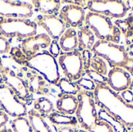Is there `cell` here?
Instances as JSON below:
<instances>
[{
    "label": "cell",
    "mask_w": 133,
    "mask_h": 132,
    "mask_svg": "<svg viewBox=\"0 0 133 132\" xmlns=\"http://www.w3.org/2000/svg\"><path fill=\"white\" fill-rule=\"evenodd\" d=\"M93 94L97 106L116 118L128 129L133 128V104L125 102L108 85H97Z\"/></svg>",
    "instance_id": "cell-1"
},
{
    "label": "cell",
    "mask_w": 133,
    "mask_h": 132,
    "mask_svg": "<svg viewBox=\"0 0 133 132\" xmlns=\"http://www.w3.org/2000/svg\"><path fill=\"white\" fill-rule=\"evenodd\" d=\"M24 65L40 74L49 84L57 86L61 79L58 61L50 52H40L26 58Z\"/></svg>",
    "instance_id": "cell-2"
},
{
    "label": "cell",
    "mask_w": 133,
    "mask_h": 132,
    "mask_svg": "<svg viewBox=\"0 0 133 132\" xmlns=\"http://www.w3.org/2000/svg\"><path fill=\"white\" fill-rule=\"evenodd\" d=\"M85 23L93 31L98 40L109 41L115 44L120 42L121 31L109 17L89 12L86 15Z\"/></svg>",
    "instance_id": "cell-3"
},
{
    "label": "cell",
    "mask_w": 133,
    "mask_h": 132,
    "mask_svg": "<svg viewBox=\"0 0 133 132\" xmlns=\"http://www.w3.org/2000/svg\"><path fill=\"white\" fill-rule=\"evenodd\" d=\"M76 96L79 103L76 117L79 126L83 130L89 131L99 121L94 94L91 92L79 91Z\"/></svg>",
    "instance_id": "cell-4"
},
{
    "label": "cell",
    "mask_w": 133,
    "mask_h": 132,
    "mask_svg": "<svg viewBox=\"0 0 133 132\" xmlns=\"http://www.w3.org/2000/svg\"><path fill=\"white\" fill-rule=\"evenodd\" d=\"M37 26L29 19L4 18L0 16V34L5 38L26 39L37 33Z\"/></svg>",
    "instance_id": "cell-5"
},
{
    "label": "cell",
    "mask_w": 133,
    "mask_h": 132,
    "mask_svg": "<svg viewBox=\"0 0 133 132\" xmlns=\"http://www.w3.org/2000/svg\"><path fill=\"white\" fill-rule=\"evenodd\" d=\"M91 51L95 56L106 60L112 68H123L129 58L128 51L123 46L109 41L97 40Z\"/></svg>",
    "instance_id": "cell-6"
},
{
    "label": "cell",
    "mask_w": 133,
    "mask_h": 132,
    "mask_svg": "<svg viewBox=\"0 0 133 132\" xmlns=\"http://www.w3.org/2000/svg\"><path fill=\"white\" fill-rule=\"evenodd\" d=\"M58 64L69 81L76 82L82 78L84 68L82 54L79 50L61 54L58 58Z\"/></svg>",
    "instance_id": "cell-7"
},
{
    "label": "cell",
    "mask_w": 133,
    "mask_h": 132,
    "mask_svg": "<svg viewBox=\"0 0 133 132\" xmlns=\"http://www.w3.org/2000/svg\"><path fill=\"white\" fill-rule=\"evenodd\" d=\"M0 112H4L14 118L25 117L27 114L25 103L5 84L0 85Z\"/></svg>",
    "instance_id": "cell-8"
},
{
    "label": "cell",
    "mask_w": 133,
    "mask_h": 132,
    "mask_svg": "<svg viewBox=\"0 0 133 132\" xmlns=\"http://www.w3.org/2000/svg\"><path fill=\"white\" fill-rule=\"evenodd\" d=\"M87 7L91 12L115 19H122L128 12L125 2L121 0H91L87 2Z\"/></svg>",
    "instance_id": "cell-9"
},
{
    "label": "cell",
    "mask_w": 133,
    "mask_h": 132,
    "mask_svg": "<svg viewBox=\"0 0 133 132\" xmlns=\"http://www.w3.org/2000/svg\"><path fill=\"white\" fill-rule=\"evenodd\" d=\"M32 4L21 1L0 0V16L4 18L29 19L33 16Z\"/></svg>",
    "instance_id": "cell-10"
},
{
    "label": "cell",
    "mask_w": 133,
    "mask_h": 132,
    "mask_svg": "<svg viewBox=\"0 0 133 132\" xmlns=\"http://www.w3.org/2000/svg\"><path fill=\"white\" fill-rule=\"evenodd\" d=\"M34 22L43 28L53 40H58L66 30L65 23L56 15H39Z\"/></svg>",
    "instance_id": "cell-11"
},
{
    "label": "cell",
    "mask_w": 133,
    "mask_h": 132,
    "mask_svg": "<svg viewBox=\"0 0 133 132\" xmlns=\"http://www.w3.org/2000/svg\"><path fill=\"white\" fill-rule=\"evenodd\" d=\"M0 72L3 76L4 84L9 87L21 101H27L30 99V92L22 78L8 68L4 67Z\"/></svg>",
    "instance_id": "cell-12"
},
{
    "label": "cell",
    "mask_w": 133,
    "mask_h": 132,
    "mask_svg": "<svg viewBox=\"0 0 133 132\" xmlns=\"http://www.w3.org/2000/svg\"><path fill=\"white\" fill-rule=\"evenodd\" d=\"M86 12L83 6L76 4L64 5L58 12V17L69 28H80L83 26L86 19Z\"/></svg>",
    "instance_id": "cell-13"
},
{
    "label": "cell",
    "mask_w": 133,
    "mask_h": 132,
    "mask_svg": "<svg viewBox=\"0 0 133 132\" xmlns=\"http://www.w3.org/2000/svg\"><path fill=\"white\" fill-rule=\"evenodd\" d=\"M51 43V39L48 34H35L23 40L21 43V50L26 58H30L50 47Z\"/></svg>",
    "instance_id": "cell-14"
},
{
    "label": "cell",
    "mask_w": 133,
    "mask_h": 132,
    "mask_svg": "<svg viewBox=\"0 0 133 132\" xmlns=\"http://www.w3.org/2000/svg\"><path fill=\"white\" fill-rule=\"evenodd\" d=\"M108 86L115 92H122L129 89L132 79L129 73L122 68L114 67L108 73Z\"/></svg>",
    "instance_id": "cell-15"
},
{
    "label": "cell",
    "mask_w": 133,
    "mask_h": 132,
    "mask_svg": "<svg viewBox=\"0 0 133 132\" xmlns=\"http://www.w3.org/2000/svg\"><path fill=\"white\" fill-rule=\"evenodd\" d=\"M21 71L24 72V76L26 78V81L24 82H26L30 93H33L39 95H47L48 93L49 89L47 85L48 82L44 79V77L28 68L26 71L24 68Z\"/></svg>",
    "instance_id": "cell-16"
},
{
    "label": "cell",
    "mask_w": 133,
    "mask_h": 132,
    "mask_svg": "<svg viewBox=\"0 0 133 132\" xmlns=\"http://www.w3.org/2000/svg\"><path fill=\"white\" fill-rule=\"evenodd\" d=\"M78 99L76 96L69 94H61L56 101L58 112L65 115L72 116L76 114L78 107Z\"/></svg>",
    "instance_id": "cell-17"
},
{
    "label": "cell",
    "mask_w": 133,
    "mask_h": 132,
    "mask_svg": "<svg viewBox=\"0 0 133 132\" xmlns=\"http://www.w3.org/2000/svg\"><path fill=\"white\" fill-rule=\"evenodd\" d=\"M77 36L79 51H91L97 41L93 31L87 25H84L79 29Z\"/></svg>",
    "instance_id": "cell-18"
},
{
    "label": "cell",
    "mask_w": 133,
    "mask_h": 132,
    "mask_svg": "<svg viewBox=\"0 0 133 132\" xmlns=\"http://www.w3.org/2000/svg\"><path fill=\"white\" fill-rule=\"evenodd\" d=\"M58 44L64 52H71L78 48L77 32L73 28H68L65 30L58 40Z\"/></svg>",
    "instance_id": "cell-19"
},
{
    "label": "cell",
    "mask_w": 133,
    "mask_h": 132,
    "mask_svg": "<svg viewBox=\"0 0 133 132\" xmlns=\"http://www.w3.org/2000/svg\"><path fill=\"white\" fill-rule=\"evenodd\" d=\"M61 1L58 0H34L32 5L34 10L42 15H55L61 9Z\"/></svg>",
    "instance_id": "cell-20"
},
{
    "label": "cell",
    "mask_w": 133,
    "mask_h": 132,
    "mask_svg": "<svg viewBox=\"0 0 133 132\" xmlns=\"http://www.w3.org/2000/svg\"><path fill=\"white\" fill-rule=\"evenodd\" d=\"M26 115L34 132H53L45 118L34 109L29 110Z\"/></svg>",
    "instance_id": "cell-21"
},
{
    "label": "cell",
    "mask_w": 133,
    "mask_h": 132,
    "mask_svg": "<svg viewBox=\"0 0 133 132\" xmlns=\"http://www.w3.org/2000/svg\"><path fill=\"white\" fill-rule=\"evenodd\" d=\"M48 121L55 126L61 127H77L79 123L76 117L65 115L58 112H52L48 117Z\"/></svg>",
    "instance_id": "cell-22"
},
{
    "label": "cell",
    "mask_w": 133,
    "mask_h": 132,
    "mask_svg": "<svg viewBox=\"0 0 133 132\" xmlns=\"http://www.w3.org/2000/svg\"><path fill=\"white\" fill-rule=\"evenodd\" d=\"M99 120L107 122L114 130V132H129L128 128L119 121L115 118L113 116L110 115L104 110L100 108L97 111Z\"/></svg>",
    "instance_id": "cell-23"
},
{
    "label": "cell",
    "mask_w": 133,
    "mask_h": 132,
    "mask_svg": "<svg viewBox=\"0 0 133 132\" xmlns=\"http://www.w3.org/2000/svg\"><path fill=\"white\" fill-rule=\"evenodd\" d=\"M34 110L40 114L42 117H48L54 112L52 102L46 97H40L34 102Z\"/></svg>",
    "instance_id": "cell-24"
},
{
    "label": "cell",
    "mask_w": 133,
    "mask_h": 132,
    "mask_svg": "<svg viewBox=\"0 0 133 132\" xmlns=\"http://www.w3.org/2000/svg\"><path fill=\"white\" fill-rule=\"evenodd\" d=\"M12 132H34L27 117H19L14 118L11 122Z\"/></svg>",
    "instance_id": "cell-25"
},
{
    "label": "cell",
    "mask_w": 133,
    "mask_h": 132,
    "mask_svg": "<svg viewBox=\"0 0 133 132\" xmlns=\"http://www.w3.org/2000/svg\"><path fill=\"white\" fill-rule=\"evenodd\" d=\"M57 86L59 87L62 94H69V95H77L79 93V89L76 83L69 81L66 78H61L58 81Z\"/></svg>",
    "instance_id": "cell-26"
},
{
    "label": "cell",
    "mask_w": 133,
    "mask_h": 132,
    "mask_svg": "<svg viewBox=\"0 0 133 132\" xmlns=\"http://www.w3.org/2000/svg\"><path fill=\"white\" fill-rule=\"evenodd\" d=\"M76 85L77 86L79 91H87V92H94L97 85L90 79L82 77L77 82H76Z\"/></svg>",
    "instance_id": "cell-27"
},
{
    "label": "cell",
    "mask_w": 133,
    "mask_h": 132,
    "mask_svg": "<svg viewBox=\"0 0 133 132\" xmlns=\"http://www.w3.org/2000/svg\"><path fill=\"white\" fill-rule=\"evenodd\" d=\"M86 73L89 79H91L96 85H108L107 78L104 75L98 73L97 72L93 69H89L86 71Z\"/></svg>",
    "instance_id": "cell-28"
},
{
    "label": "cell",
    "mask_w": 133,
    "mask_h": 132,
    "mask_svg": "<svg viewBox=\"0 0 133 132\" xmlns=\"http://www.w3.org/2000/svg\"><path fill=\"white\" fill-rule=\"evenodd\" d=\"M91 66L93 67V70L97 72L98 73L105 75L107 74V67L104 62V61L102 60V58H99V57H95L93 58L92 59V62H91Z\"/></svg>",
    "instance_id": "cell-29"
},
{
    "label": "cell",
    "mask_w": 133,
    "mask_h": 132,
    "mask_svg": "<svg viewBox=\"0 0 133 132\" xmlns=\"http://www.w3.org/2000/svg\"><path fill=\"white\" fill-rule=\"evenodd\" d=\"M89 132H114V130L107 122L99 120Z\"/></svg>",
    "instance_id": "cell-30"
},
{
    "label": "cell",
    "mask_w": 133,
    "mask_h": 132,
    "mask_svg": "<svg viewBox=\"0 0 133 132\" xmlns=\"http://www.w3.org/2000/svg\"><path fill=\"white\" fill-rule=\"evenodd\" d=\"M10 52H11L12 56H13V59L16 61H17L19 64H20L22 65H24V63H25V61L26 59V57L23 54L22 50H20V49H19L17 47H15V48L12 49L10 51Z\"/></svg>",
    "instance_id": "cell-31"
},
{
    "label": "cell",
    "mask_w": 133,
    "mask_h": 132,
    "mask_svg": "<svg viewBox=\"0 0 133 132\" xmlns=\"http://www.w3.org/2000/svg\"><path fill=\"white\" fill-rule=\"evenodd\" d=\"M82 54V59L83 63V68L84 70H89L91 67V62H92V51H83L81 52Z\"/></svg>",
    "instance_id": "cell-32"
},
{
    "label": "cell",
    "mask_w": 133,
    "mask_h": 132,
    "mask_svg": "<svg viewBox=\"0 0 133 132\" xmlns=\"http://www.w3.org/2000/svg\"><path fill=\"white\" fill-rule=\"evenodd\" d=\"M10 44L6 38L0 34V54H7L10 51Z\"/></svg>",
    "instance_id": "cell-33"
},
{
    "label": "cell",
    "mask_w": 133,
    "mask_h": 132,
    "mask_svg": "<svg viewBox=\"0 0 133 132\" xmlns=\"http://www.w3.org/2000/svg\"><path fill=\"white\" fill-rule=\"evenodd\" d=\"M61 48L59 47L58 42L57 40H51V43L50 44V54L53 55L55 58L60 55Z\"/></svg>",
    "instance_id": "cell-34"
},
{
    "label": "cell",
    "mask_w": 133,
    "mask_h": 132,
    "mask_svg": "<svg viewBox=\"0 0 133 132\" xmlns=\"http://www.w3.org/2000/svg\"><path fill=\"white\" fill-rule=\"evenodd\" d=\"M120 96L122 98V100L127 103H129V104L133 103V92L129 89L121 92Z\"/></svg>",
    "instance_id": "cell-35"
},
{
    "label": "cell",
    "mask_w": 133,
    "mask_h": 132,
    "mask_svg": "<svg viewBox=\"0 0 133 132\" xmlns=\"http://www.w3.org/2000/svg\"><path fill=\"white\" fill-rule=\"evenodd\" d=\"M9 120V117L7 114L4 112H0V130L8 123Z\"/></svg>",
    "instance_id": "cell-36"
},
{
    "label": "cell",
    "mask_w": 133,
    "mask_h": 132,
    "mask_svg": "<svg viewBox=\"0 0 133 132\" xmlns=\"http://www.w3.org/2000/svg\"><path fill=\"white\" fill-rule=\"evenodd\" d=\"M122 68H124L128 72H130V73H132L133 75V58L129 57L127 63L124 65V67Z\"/></svg>",
    "instance_id": "cell-37"
},
{
    "label": "cell",
    "mask_w": 133,
    "mask_h": 132,
    "mask_svg": "<svg viewBox=\"0 0 133 132\" xmlns=\"http://www.w3.org/2000/svg\"><path fill=\"white\" fill-rule=\"evenodd\" d=\"M57 132H76L72 128L69 127H61L58 129Z\"/></svg>",
    "instance_id": "cell-38"
},
{
    "label": "cell",
    "mask_w": 133,
    "mask_h": 132,
    "mask_svg": "<svg viewBox=\"0 0 133 132\" xmlns=\"http://www.w3.org/2000/svg\"><path fill=\"white\" fill-rule=\"evenodd\" d=\"M125 5L128 9V10H131L133 12V0H129L126 1L125 2Z\"/></svg>",
    "instance_id": "cell-39"
},
{
    "label": "cell",
    "mask_w": 133,
    "mask_h": 132,
    "mask_svg": "<svg viewBox=\"0 0 133 132\" xmlns=\"http://www.w3.org/2000/svg\"><path fill=\"white\" fill-rule=\"evenodd\" d=\"M127 51H128V54H129V57H131V58H133V44L129 46V50H127Z\"/></svg>",
    "instance_id": "cell-40"
},
{
    "label": "cell",
    "mask_w": 133,
    "mask_h": 132,
    "mask_svg": "<svg viewBox=\"0 0 133 132\" xmlns=\"http://www.w3.org/2000/svg\"><path fill=\"white\" fill-rule=\"evenodd\" d=\"M0 132H12V131L10 128H2L0 130Z\"/></svg>",
    "instance_id": "cell-41"
},
{
    "label": "cell",
    "mask_w": 133,
    "mask_h": 132,
    "mask_svg": "<svg viewBox=\"0 0 133 132\" xmlns=\"http://www.w3.org/2000/svg\"><path fill=\"white\" fill-rule=\"evenodd\" d=\"M4 84V80H3V76L2 75V73L0 72V85Z\"/></svg>",
    "instance_id": "cell-42"
},
{
    "label": "cell",
    "mask_w": 133,
    "mask_h": 132,
    "mask_svg": "<svg viewBox=\"0 0 133 132\" xmlns=\"http://www.w3.org/2000/svg\"><path fill=\"white\" fill-rule=\"evenodd\" d=\"M4 68V66H3V64H2V59L0 58V72Z\"/></svg>",
    "instance_id": "cell-43"
},
{
    "label": "cell",
    "mask_w": 133,
    "mask_h": 132,
    "mask_svg": "<svg viewBox=\"0 0 133 132\" xmlns=\"http://www.w3.org/2000/svg\"><path fill=\"white\" fill-rule=\"evenodd\" d=\"M129 89H130V90H132V91L133 92V79H132V82H131V85H130Z\"/></svg>",
    "instance_id": "cell-44"
},
{
    "label": "cell",
    "mask_w": 133,
    "mask_h": 132,
    "mask_svg": "<svg viewBox=\"0 0 133 132\" xmlns=\"http://www.w3.org/2000/svg\"><path fill=\"white\" fill-rule=\"evenodd\" d=\"M76 132H89L88 131H86V130H83V129H81V130H78Z\"/></svg>",
    "instance_id": "cell-45"
}]
</instances>
